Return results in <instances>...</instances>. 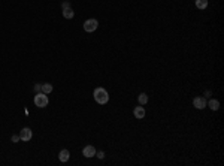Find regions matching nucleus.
<instances>
[{"mask_svg": "<svg viewBox=\"0 0 224 166\" xmlns=\"http://www.w3.org/2000/svg\"><path fill=\"white\" fill-rule=\"evenodd\" d=\"M93 96H94V100H96L99 105H105V103L109 102V94H108V91L103 89V87H97V89H94Z\"/></svg>", "mask_w": 224, "mask_h": 166, "instance_id": "obj_1", "label": "nucleus"}, {"mask_svg": "<svg viewBox=\"0 0 224 166\" xmlns=\"http://www.w3.org/2000/svg\"><path fill=\"white\" fill-rule=\"evenodd\" d=\"M52 84H49V82H46V84H42V89H41V91L42 93H45V94H49L51 91H52Z\"/></svg>", "mask_w": 224, "mask_h": 166, "instance_id": "obj_11", "label": "nucleus"}, {"mask_svg": "<svg viewBox=\"0 0 224 166\" xmlns=\"http://www.w3.org/2000/svg\"><path fill=\"white\" fill-rule=\"evenodd\" d=\"M82 156L87 157V159L94 157V156H96V148H94L93 145H87V147H84V150H82Z\"/></svg>", "mask_w": 224, "mask_h": 166, "instance_id": "obj_6", "label": "nucleus"}, {"mask_svg": "<svg viewBox=\"0 0 224 166\" xmlns=\"http://www.w3.org/2000/svg\"><path fill=\"white\" fill-rule=\"evenodd\" d=\"M137 100H139V105H146L148 103V96H146L145 93H141L137 96Z\"/></svg>", "mask_w": 224, "mask_h": 166, "instance_id": "obj_13", "label": "nucleus"}, {"mask_svg": "<svg viewBox=\"0 0 224 166\" xmlns=\"http://www.w3.org/2000/svg\"><path fill=\"white\" fill-rule=\"evenodd\" d=\"M193 105L196 109H203V108H206V99L203 96H197L193 99Z\"/></svg>", "mask_w": 224, "mask_h": 166, "instance_id": "obj_5", "label": "nucleus"}, {"mask_svg": "<svg viewBox=\"0 0 224 166\" xmlns=\"http://www.w3.org/2000/svg\"><path fill=\"white\" fill-rule=\"evenodd\" d=\"M41 89H42V84H34V91H41Z\"/></svg>", "mask_w": 224, "mask_h": 166, "instance_id": "obj_15", "label": "nucleus"}, {"mask_svg": "<svg viewBox=\"0 0 224 166\" xmlns=\"http://www.w3.org/2000/svg\"><path fill=\"white\" fill-rule=\"evenodd\" d=\"M96 156H97L99 159H103V157H105V153H103V151H97V153H96Z\"/></svg>", "mask_w": 224, "mask_h": 166, "instance_id": "obj_16", "label": "nucleus"}, {"mask_svg": "<svg viewBox=\"0 0 224 166\" xmlns=\"http://www.w3.org/2000/svg\"><path fill=\"white\" fill-rule=\"evenodd\" d=\"M206 105H208V106H209L212 111H218V109H220V102H218L217 99H211L209 102H206Z\"/></svg>", "mask_w": 224, "mask_h": 166, "instance_id": "obj_10", "label": "nucleus"}, {"mask_svg": "<svg viewBox=\"0 0 224 166\" xmlns=\"http://www.w3.org/2000/svg\"><path fill=\"white\" fill-rule=\"evenodd\" d=\"M69 6H70L69 2H63V3H61V8H63V9H64V8H69Z\"/></svg>", "mask_w": 224, "mask_h": 166, "instance_id": "obj_17", "label": "nucleus"}, {"mask_svg": "<svg viewBox=\"0 0 224 166\" xmlns=\"http://www.w3.org/2000/svg\"><path fill=\"white\" fill-rule=\"evenodd\" d=\"M63 17L67 18V20H70V18L75 17V12H73V9H72V6H69V8H64V9H63Z\"/></svg>", "mask_w": 224, "mask_h": 166, "instance_id": "obj_9", "label": "nucleus"}, {"mask_svg": "<svg viewBox=\"0 0 224 166\" xmlns=\"http://www.w3.org/2000/svg\"><path fill=\"white\" fill-rule=\"evenodd\" d=\"M58 159H60V162H67L69 159H70V153H69V150H61L60 153H58Z\"/></svg>", "mask_w": 224, "mask_h": 166, "instance_id": "obj_8", "label": "nucleus"}, {"mask_svg": "<svg viewBox=\"0 0 224 166\" xmlns=\"http://www.w3.org/2000/svg\"><path fill=\"white\" fill-rule=\"evenodd\" d=\"M48 103H49L48 94H45L42 91L36 93V96H34V105H36L37 108H45V106H48Z\"/></svg>", "mask_w": 224, "mask_h": 166, "instance_id": "obj_2", "label": "nucleus"}, {"mask_svg": "<svg viewBox=\"0 0 224 166\" xmlns=\"http://www.w3.org/2000/svg\"><path fill=\"white\" fill-rule=\"evenodd\" d=\"M196 8L197 9H206L208 8V0H196Z\"/></svg>", "mask_w": 224, "mask_h": 166, "instance_id": "obj_12", "label": "nucleus"}, {"mask_svg": "<svg viewBox=\"0 0 224 166\" xmlns=\"http://www.w3.org/2000/svg\"><path fill=\"white\" fill-rule=\"evenodd\" d=\"M12 142H18L20 141V135H12Z\"/></svg>", "mask_w": 224, "mask_h": 166, "instance_id": "obj_14", "label": "nucleus"}, {"mask_svg": "<svg viewBox=\"0 0 224 166\" xmlns=\"http://www.w3.org/2000/svg\"><path fill=\"white\" fill-rule=\"evenodd\" d=\"M32 138H33V132H32V129H29V127L21 129V132H20V139H21V141L27 142V141H30Z\"/></svg>", "mask_w": 224, "mask_h": 166, "instance_id": "obj_4", "label": "nucleus"}, {"mask_svg": "<svg viewBox=\"0 0 224 166\" xmlns=\"http://www.w3.org/2000/svg\"><path fill=\"white\" fill-rule=\"evenodd\" d=\"M97 27H99V21H97L96 18H90V20H87V21L84 22V30H85L87 33L96 32Z\"/></svg>", "mask_w": 224, "mask_h": 166, "instance_id": "obj_3", "label": "nucleus"}, {"mask_svg": "<svg viewBox=\"0 0 224 166\" xmlns=\"http://www.w3.org/2000/svg\"><path fill=\"white\" fill-rule=\"evenodd\" d=\"M203 97H211V91H209V90H208V91H206V93H205V96H203Z\"/></svg>", "mask_w": 224, "mask_h": 166, "instance_id": "obj_18", "label": "nucleus"}, {"mask_svg": "<svg viewBox=\"0 0 224 166\" xmlns=\"http://www.w3.org/2000/svg\"><path fill=\"white\" fill-rule=\"evenodd\" d=\"M133 115L136 117V118H144L145 117V108H144V105H139V106H136L133 109Z\"/></svg>", "mask_w": 224, "mask_h": 166, "instance_id": "obj_7", "label": "nucleus"}]
</instances>
